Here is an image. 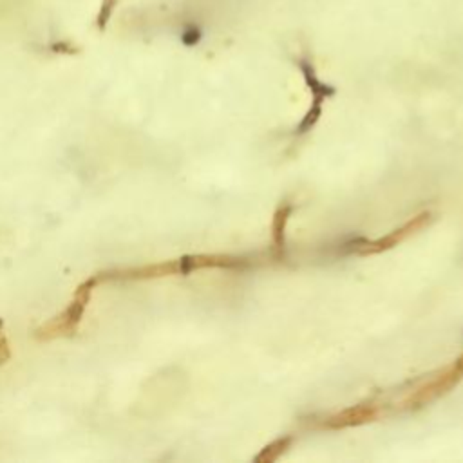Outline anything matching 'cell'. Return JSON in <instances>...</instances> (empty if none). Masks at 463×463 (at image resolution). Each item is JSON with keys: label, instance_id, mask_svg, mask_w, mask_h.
I'll return each instance as SVG.
<instances>
[{"label": "cell", "instance_id": "52a82bcc", "mask_svg": "<svg viewBox=\"0 0 463 463\" xmlns=\"http://www.w3.org/2000/svg\"><path fill=\"white\" fill-rule=\"evenodd\" d=\"M288 213H289V206H280L277 215H275V224H273V237H275V244L277 248H280V233H284V224L288 221Z\"/></svg>", "mask_w": 463, "mask_h": 463}, {"label": "cell", "instance_id": "8992f818", "mask_svg": "<svg viewBox=\"0 0 463 463\" xmlns=\"http://www.w3.org/2000/svg\"><path fill=\"white\" fill-rule=\"evenodd\" d=\"M289 443H291V438L275 439V441H271L269 445H266V447L262 449V452H260L255 459H257V461H275V459H279V458L282 456V452L289 447Z\"/></svg>", "mask_w": 463, "mask_h": 463}, {"label": "cell", "instance_id": "6da1fadb", "mask_svg": "<svg viewBox=\"0 0 463 463\" xmlns=\"http://www.w3.org/2000/svg\"><path fill=\"white\" fill-rule=\"evenodd\" d=\"M239 260L226 255H194V257H183L177 260H165L146 266H134V268H118L96 273L99 284L110 282V280H145V279H159V277H170L179 273H190L194 269L203 268H232L237 266Z\"/></svg>", "mask_w": 463, "mask_h": 463}, {"label": "cell", "instance_id": "277c9868", "mask_svg": "<svg viewBox=\"0 0 463 463\" xmlns=\"http://www.w3.org/2000/svg\"><path fill=\"white\" fill-rule=\"evenodd\" d=\"M432 221V213L430 212H421L414 217H411L407 222H403L400 228L392 230L391 233L383 235V237H378L374 241H367V242H362L358 248H356V253L360 255H374V253H382L385 250H391L392 246L407 241L409 237H412L414 233L421 232L429 222Z\"/></svg>", "mask_w": 463, "mask_h": 463}, {"label": "cell", "instance_id": "3957f363", "mask_svg": "<svg viewBox=\"0 0 463 463\" xmlns=\"http://www.w3.org/2000/svg\"><path fill=\"white\" fill-rule=\"evenodd\" d=\"M461 378H463V354L458 360H454L450 365H447L443 371H439L436 376H432L429 382L411 391L405 396L403 403L407 407H421L425 403H430L432 400L450 391Z\"/></svg>", "mask_w": 463, "mask_h": 463}, {"label": "cell", "instance_id": "ba28073f", "mask_svg": "<svg viewBox=\"0 0 463 463\" xmlns=\"http://www.w3.org/2000/svg\"><path fill=\"white\" fill-rule=\"evenodd\" d=\"M9 356V349H7V342L5 338L0 335V362L5 360Z\"/></svg>", "mask_w": 463, "mask_h": 463}, {"label": "cell", "instance_id": "5b68a950", "mask_svg": "<svg viewBox=\"0 0 463 463\" xmlns=\"http://www.w3.org/2000/svg\"><path fill=\"white\" fill-rule=\"evenodd\" d=\"M380 407L376 403H360V405H351L326 420V427L329 429H344V427H353V425H362L367 421H373L380 416Z\"/></svg>", "mask_w": 463, "mask_h": 463}, {"label": "cell", "instance_id": "7a4b0ae2", "mask_svg": "<svg viewBox=\"0 0 463 463\" xmlns=\"http://www.w3.org/2000/svg\"><path fill=\"white\" fill-rule=\"evenodd\" d=\"M99 286V280L96 275H92L90 279H87L85 282H81L76 291L72 300L67 304V307L52 317L49 322H45L42 327L36 329V336L42 340H52V338H61V336H71L76 333L85 307L92 297V291Z\"/></svg>", "mask_w": 463, "mask_h": 463}]
</instances>
